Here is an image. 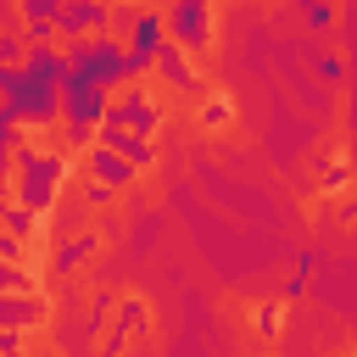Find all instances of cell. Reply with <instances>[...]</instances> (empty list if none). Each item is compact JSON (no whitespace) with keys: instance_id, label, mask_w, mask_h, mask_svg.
<instances>
[{"instance_id":"obj_1","label":"cell","mask_w":357,"mask_h":357,"mask_svg":"<svg viewBox=\"0 0 357 357\" xmlns=\"http://www.w3.org/2000/svg\"><path fill=\"white\" fill-rule=\"evenodd\" d=\"M89 106H95V112H106V117L139 112V67L117 61V73H100V78H89Z\"/></svg>"},{"instance_id":"obj_2","label":"cell","mask_w":357,"mask_h":357,"mask_svg":"<svg viewBox=\"0 0 357 357\" xmlns=\"http://www.w3.org/2000/svg\"><path fill=\"white\" fill-rule=\"evenodd\" d=\"M245 11H251L273 39H307V33H312V6H307V0H245Z\"/></svg>"},{"instance_id":"obj_3","label":"cell","mask_w":357,"mask_h":357,"mask_svg":"<svg viewBox=\"0 0 357 357\" xmlns=\"http://www.w3.org/2000/svg\"><path fill=\"white\" fill-rule=\"evenodd\" d=\"M39 39H45V61H50L56 73H78V67H89L84 50H78V39H73V17H56V11L45 6V11H39Z\"/></svg>"},{"instance_id":"obj_4","label":"cell","mask_w":357,"mask_h":357,"mask_svg":"<svg viewBox=\"0 0 357 357\" xmlns=\"http://www.w3.org/2000/svg\"><path fill=\"white\" fill-rule=\"evenodd\" d=\"M128 307H134V284H112V290L100 296V318H95V329L84 335V346H89V351H112L117 335H123Z\"/></svg>"},{"instance_id":"obj_5","label":"cell","mask_w":357,"mask_h":357,"mask_svg":"<svg viewBox=\"0 0 357 357\" xmlns=\"http://www.w3.org/2000/svg\"><path fill=\"white\" fill-rule=\"evenodd\" d=\"M240 11H245V0H195V22H201V39H206L218 56H223V45H229V33H234Z\"/></svg>"},{"instance_id":"obj_6","label":"cell","mask_w":357,"mask_h":357,"mask_svg":"<svg viewBox=\"0 0 357 357\" xmlns=\"http://www.w3.org/2000/svg\"><path fill=\"white\" fill-rule=\"evenodd\" d=\"M100 17H106V11H100ZM106 50L134 67L139 50H145V22H139V17H106Z\"/></svg>"},{"instance_id":"obj_7","label":"cell","mask_w":357,"mask_h":357,"mask_svg":"<svg viewBox=\"0 0 357 357\" xmlns=\"http://www.w3.org/2000/svg\"><path fill=\"white\" fill-rule=\"evenodd\" d=\"M312 45H318V56L329 61V67H351V45H346V22H335V17H324V22H312V33H307Z\"/></svg>"},{"instance_id":"obj_8","label":"cell","mask_w":357,"mask_h":357,"mask_svg":"<svg viewBox=\"0 0 357 357\" xmlns=\"http://www.w3.org/2000/svg\"><path fill=\"white\" fill-rule=\"evenodd\" d=\"M39 56H45V39H39V33H28V39H11V45H6V56H0V73H6L11 84H22V78L39 67Z\"/></svg>"},{"instance_id":"obj_9","label":"cell","mask_w":357,"mask_h":357,"mask_svg":"<svg viewBox=\"0 0 357 357\" xmlns=\"http://www.w3.org/2000/svg\"><path fill=\"white\" fill-rule=\"evenodd\" d=\"M28 33H39L33 0H0V39L11 45V39H28Z\"/></svg>"},{"instance_id":"obj_10","label":"cell","mask_w":357,"mask_h":357,"mask_svg":"<svg viewBox=\"0 0 357 357\" xmlns=\"http://www.w3.org/2000/svg\"><path fill=\"white\" fill-rule=\"evenodd\" d=\"M73 39H78V50H84V61H95L100 50H106V17L89 6V11H78L73 17Z\"/></svg>"},{"instance_id":"obj_11","label":"cell","mask_w":357,"mask_h":357,"mask_svg":"<svg viewBox=\"0 0 357 357\" xmlns=\"http://www.w3.org/2000/svg\"><path fill=\"white\" fill-rule=\"evenodd\" d=\"M50 106L45 112H67V117H78V84H73V73H50Z\"/></svg>"},{"instance_id":"obj_12","label":"cell","mask_w":357,"mask_h":357,"mask_svg":"<svg viewBox=\"0 0 357 357\" xmlns=\"http://www.w3.org/2000/svg\"><path fill=\"white\" fill-rule=\"evenodd\" d=\"M11 112H17V89H11V78L0 73V123H6Z\"/></svg>"},{"instance_id":"obj_13","label":"cell","mask_w":357,"mask_h":357,"mask_svg":"<svg viewBox=\"0 0 357 357\" xmlns=\"http://www.w3.org/2000/svg\"><path fill=\"white\" fill-rule=\"evenodd\" d=\"M50 11L56 17H78V11H89V0H50Z\"/></svg>"},{"instance_id":"obj_14","label":"cell","mask_w":357,"mask_h":357,"mask_svg":"<svg viewBox=\"0 0 357 357\" xmlns=\"http://www.w3.org/2000/svg\"><path fill=\"white\" fill-rule=\"evenodd\" d=\"M0 56H6V39H0Z\"/></svg>"}]
</instances>
